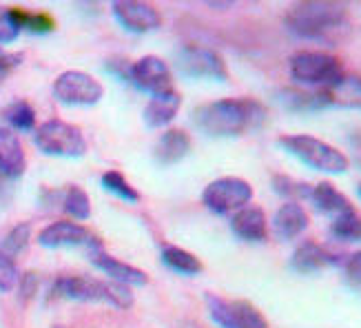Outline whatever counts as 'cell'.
<instances>
[{
    "instance_id": "f35d334b",
    "label": "cell",
    "mask_w": 361,
    "mask_h": 328,
    "mask_svg": "<svg viewBox=\"0 0 361 328\" xmlns=\"http://www.w3.org/2000/svg\"><path fill=\"white\" fill-rule=\"evenodd\" d=\"M13 180L5 178L3 174H0V207H5L11 202V195H13Z\"/></svg>"
},
{
    "instance_id": "60d3db41",
    "label": "cell",
    "mask_w": 361,
    "mask_h": 328,
    "mask_svg": "<svg viewBox=\"0 0 361 328\" xmlns=\"http://www.w3.org/2000/svg\"><path fill=\"white\" fill-rule=\"evenodd\" d=\"M357 164H359V166H361V158H359V160H357Z\"/></svg>"
},
{
    "instance_id": "74e56055",
    "label": "cell",
    "mask_w": 361,
    "mask_h": 328,
    "mask_svg": "<svg viewBox=\"0 0 361 328\" xmlns=\"http://www.w3.org/2000/svg\"><path fill=\"white\" fill-rule=\"evenodd\" d=\"M346 275L353 282L361 284V251L353 253L348 260H346Z\"/></svg>"
},
{
    "instance_id": "ab89813d",
    "label": "cell",
    "mask_w": 361,
    "mask_h": 328,
    "mask_svg": "<svg viewBox=\"0 0 361 328\" xmlns=\"http://www.w3.org/2000/svg\"><path fill=\"white\" fill-rule=\"evenodd\" d=\"M357 193H359V198H361V184L357 186Z\"/></svg>"
},
{
    "instance_id": "2e32d148",
    "label": "cell",
    "mask_w": 361,
    "mask_h": 328,
    "mask_svg": "<svg viewBox=\"0 0 361 328\" xmlns=\"http://www.w3.org/2000/svg\"><path fill=\"white\" fill-rule=\"evenodd\" d=\"M308 213L300 205V202H284L273 215V233L275 238L281 242H288L300 238L302 233L308 229Z\"/></svg>"
},
{
    "instance_id": "83f0119b",
    "label": "cell",
    "mask_w": 361,
    "mask_h": 328,
    "mask_svg": "<svg viewBox=\"0 0 361 328\" xmlns=\"http://www.w3.org/2000/svg\"><path fill=\"white\" fill-rule=\"evenodd\" d=\"M331 236L341 242L357 244L361 242V213L350 211L331 222Z\"/></svg>"
},
{
    "instance_id": "e575fe53",
    "label": "cell",
    "mask_w": 361,
    "mask_h": 328,
    "mask_svg": "<svg viewBox=\"0 0 361 328\" xmlns=\"http://www.w3.org/2000/svg\"><path fill=\"white\" fill-rule=\"evenodd\" d=\"M20 25L16 20V13L11 7L0 5V47L3 44H11L16 38L20 36Z\"/></svg>"
},
{
    "instance_id": "5b68a950",
    "label": "cell",
    "mask_w": 361,
    "mask_h": 328,
    "mask_svg": "<svg viewBox=\"0 0 361 328\" xmlns=\"http://www.w3.org/2000/svg\"><path fill=\"white\" fill-rule=\"evenodd\" d=\"M34 142L44 155H54V158H82L89 151L82 129L60 118L38 124L34 131Z\"/></svg>"
},
{
    "instance_id": "f1b7e54d",
    "label": "cell",
    "mask_w": 361,
    "mask_h": 328,
    "mask_svg": "<svg viewBox=\"0 0 361 328\" xmlns=\"http://www.w3.org/2000/svg\"><path fill=\"white\" fill-rule=\"evenodd\" d=\"M231 306H233V315H235V324H238V328H271L269 320L262 315V310L250 302L233 300Z\"/></svg>"
},
{
    "instance_id": "8992f818",
    "label": "cell",
    "mask_w": 361,
    "mask_h": 328,
    "mask_svg": "<svg viewBox=\"0 0 361 328\" xmlns=\"http://www.w3.org/2000/svg\"><path fill=\"white\" fill-rule=\"evenodd\" d=\"M253 200V186L238 176H224L209 182L202 191V205L215 215H231L248 207Z\"/></svg>"
},
{
    "instance_id": "d6986e66",
    "label": "cell",
    "mask_w": 361,
    "mask_h": 328,
    "mask_svg": "<svg viewBox=\"0 0 361 328\" xmlns=\"http://www.w3.org/2000/svg\"><path fill=\"white\" fill-rule=\"evenodd\" d=\"M191 151V135L182 129H166L153 147V158L162 166L182 162Z\"/></svg>"
},
{
    "instance_id": "9c48e42d",
    "label": "cell",
    "mask_w": 361,
    "mask_h": 328,
    "mask_svg": "<svg viewBox=\"0 0 361 328\" xmlns=\"http://www.w3.org/2000/svg\"><path fill=\"white\" fill-rule=\"evenodd\" d=\"M129 80L149 96L173 89V73L160 56H142L129 65Z\"/></svg>"
},
{
    "instance_id": "4dcf8cb0",
    "label": "cell",
    "mask_w": 361,
    "mask_h": 328,
    "mask_svg": "<svg viewBox=\"0 0 361 328\" xmlns=\"http://www.w3.org/2000/svg\"><path fill=\"white\" fill-rule=\"evenodd\" d=\"M204 302H207L211 320L219 328H238V324H235V315H233V306L228 300L219 298V295H213V293H207Z\"/></svg>"
},
{
    "instance_id": "cb8c5ba5",
    "label": "cell",
    "mask_w": 361,
    "mask_h": 328,
    "mask_svg": "<svg viewBox=\"0 0 361 328\" xmlns=\"http://www.w3.org/2000/svg\"><path fill=\"white\" fill-rule=\"evenodd\" d=\"M5 120L9 124V129L16 133H29L36 131V109L31 107L27 100H13L5 109Z\"/></svg>"
},
{
    "instance_id": "8fae6325",
    "label": "cell",
    "mask_w": 361,
    "mask_h": 328,
    "mask_svg": "<svg viewBox=\"0 0 361 328\" xmlns=\"http://www.w3.org/2000/svg\"><path fill=\"white\" fill-rule=\"evenodd\" d=\"M89 257H91V264L96 267L102 275H106L111 282H118V284H127V286H147L149 284V275L133 267L129 262H122L114 255H109L102 251L100 242L96 240L91 246H89Z\"/></svg>"
},
{
    "instance_id": "484cf974",
    "label": "cell",
    "mask_w": 361,
    "mask_h": 328,
    "mask_svg": "<svg viewBox=\"0 0 361 328\" xmlns=\"http://www.w3.org/2000/svg\"><path fill=\"white\" fill-rule=\"evenodd\" d=\"M100 186L104 191L109 193H114L116 198L124 200V202H129V205H137L140 202V193L135 186L124 178L120 171L111 169V171H104V174L100 176Z\"/></svg>"
},
{
    "instance_id": "d590c367",
    "label": "cell",
    "mask_w": 361,
    "mask_h": 328,
    "mask_svg": "<svg viewBox=\"0 0 361 328\" xmlns=\"http://www.w3.org/2000/svg\"><path fill=\"white\" fill-rule=\"evenodd\" d=\"M38 284H40L38 273L29 271V273L20 275V282H18V295H20V300H23V302H29L31 298H36Z\"/></svg>"
},
{
    "instance_id": "f546056e",
    "label": "cell",
    "mask_w": 361,
    "mask_h": 328,
    "mask_svg": "<svg viewBox=\"0 0 361 328\" xmlns=\"http://www.w3.org/2000/svg\"><path fill=\"white\" fill-rule=\"evenodd\" d=\"M273 191L281 198H288V202H300V200H310L312 186L300 180H293L290 176H275L273 178Z\"/></svg>"
},
{
    "instance_id": "ba28073f",
    "label": "cell",
    "mask_w": 361,
    "mask_h": 328,
    "mask_svg": "<svg viewBox=\"0 0 361 328\" xmlns=\"http://www.w3.org/2000/svg\"><path fill=\"white\" fill-rule=\"evenodd\" d=\"M176 69L184 78H195V80H228V69L224 58L209 47L184 44L176 54Z\"/></svg>"
},
{
    "instance_id": "6da1fadb",
    "label": "cell",
    "mask_w": 361,
    "mask_h": 328,
    "mask_svg": "<svg viewBox=\"0 0 361 328\" xmlns=\"http://www.w3.org/2000/svg\"><path fill=\"white\" fill-rule=\"evenodd\" d=\"M266 107L253 98H224L200 104L193 111L195 127L213 138H235L259 131L266 122Z\"/></svg>"
},
{
    "instance_id": "836d02e7",
    "label": "cell",
    "mask_w": 361,
    "mask_h": 328,
    "mask_svg": "<svg viewBox=\"0 0 361 328\" xmlns=\"http://www.w3.org/2000/svg\"><path fill=\"white\" fill-rule=\"evenodd\" d=\"M20 282V271L13 257L0 251V293H11Z\"/></svg>"
},
{
    "instance_id": "52a82bcc",
    "label": "cell",
    "mask_w": 361,
    "mask_h": 328,
    "mask_svg": "<svg viewBox=\"0 0 361 328\" xmlns=\"http://www.w3.org/2000/svg\"><path fill=\"white\" fill-rule=\"evenodd\" d=\"M54 98L67 107H93L104 96V87L98 78L80 69H67L54 80Z\"/></svg>"
},
{
    "instance_id": "ac0fdd59",
    "label": "cell",
    "mask_w": 361,
    "mask_h": 328,
    "mask_svg": "<svg viewBox=\"0 0 361 328\" xmlns=\"http://www.w3.org/2000/svg\"><path fill=\"white\" fill-rule=\"evenodd\" d=\"M337 257L328 251L326 246L306 240L300 246L295 248L293 255H290V269L295 273H302V275H310V273H319L322 269L331 267L335 264Z\"/></svg>"
},
{
    "instance_id": "3957f363",
    "label": "cell",
    "mask_w": 361,
    "mask_h": 328,
    "mask_svg": "<svg viewBox=\"0 0 361 328\" xmlns=\"http://www.w3.org/2000/svg\"><path fill=\"white\" fill-rule=\"evenodd\" d=\"M279 147L288 151L293 158L304 162L306 166L322 171V174L341 176V174H346L350 166V160L346 158V153L339 151L333 145L324 142V140H319L315 135H306V133L281 135Z\"/></svg>"
},
{
    "instance_id": "4316f807",
    "label": "cell",
    "mask_w": 361,
    "mask_h": 328,
    "mask_svg": "<svg viewBox=\"0 0 361 328\" xmlns=\"http://www.w3.org/2000/svg\"><path fill=\"white\" fill-rule=\"evenodd\" d=\"M31 238H34V229H31V224L18 222L7 231V236L3 238V242H0V251L7 253L9 257L20 255L27 251V246L31 244Z\"/></svg>"
},
{
    "instance_id": "277c9868",
    "label": "cell",
    "mask_w": 361,
    "mask_h": 328,
    "mask_svg": "<svg viewBox=\"0 0 361 328\" xmlns=\"http://www.w3.org/2000/svg\"><path fill=\"white\" fill-rule=\"evenodd\" d=\"M288 73L295 85L308 91H324L337 85L346 71L337 56L328 51H297L288 60Z\"/></svg>"
},
{
    "instance_id": "1f68e13d",
    "label": "cell",
    "mask_w": 361,
    "mask_h": 328,
    "mask_svg": "<svg viewBox=\"0 0 361 328\" xmlns=\"http://www.w3.org/2000/svg\"><path fill=\"white\" fill-rule=\"evenodd\" d=\"M13 13H16V20H18L20 29L36 31V34H47V31L56 29V20L49 13H42V11L34 13V11H25V9H13Z\"/></svg>"
},
{
    "instance_id": "d4e9b609",
    "label": "cell",
    "mask_w": 361,
    "mask_h": 328,
    "mask_svg": "<svg viewBox=\"0 0 361 328\" xmlns=\"http://www.w3.org/2000/svg\"><path fill=\"white\" fill-rule=\"evenodd\" d=\"M62 209L67 211V215H71V220L85 222L91 217V198L82 186L71 184L62 195Z\"/></svg>"
},
{
    "instance_id": "5bb4252c",
    "label": "cell",
    "mask_w": 361,
    "mask_h": 328,
    "mask_svg": "<svg viewBox=\"0 0 361 328\" xmlns=\"http://www.w3.org/2000/svg\"><path fill=\"white\" fill-rule=\"evenodd\" d=\"M27 171V153L20 138L9 127H0V174L9 180H18Z\"/></svg>"
},
{
    "instance_id": "30bf717a",
    "label": "cell",
    "mask_w": 361,
    "mask_h": 328,
    "mask_svg": "<svg viewBox=\"0 0 361 328\" xmlns=\"http://www.w3.org/2000/svg\"><path fill=\"white\" fill-rule=\"evenodd\" d=\"M114 18L131 34H149V31L160 29L162 16L151 3L142 0H116L111 5Z\"/></svg>"
},
{
    "instance_id": "ffe728a7",
    "label": "cell",
    "mask_w": 361,
    "mask_h": 328,
    "mask_svg": "<svg viewBox=\"0 0 361 328\" xmlns=\"http://www.w3.org/2000/svg\"><path fill=\"white\" fill-rule=\"evenodd\" d=\"M310 202L315 205V209L319 213L328 215L331 220H337V217L355 211L353 205H350V200L343 195L335 184H331V182H319V184L312 186Z\"/></svg>"
},
{
    "instance_id": "7a4b0ae2",
    "label": "cell",
    "mask_w": 361,
    "mask_h": 328,
    "mask_svg": "<svg viewBox=\"0 0 361 328\" xmlns=\"http://www.w3.org/2000/svg\"><path fill=\"white\" fill-rule=\"evenodd\" d=\"M286 27L306 40H328L348 25V5L333 0H306L286 11Z\"/></svg>"
},
{
    "instance_id": "8d00e7d4",
    "label": "cell",
    "mask_w": 361,
    "mask_h": 328,
    "mask_svg": "<svg viewBox=\"0 0 361 328\" xmlns=\"http://www.w3.org/2000/svg\"><path fill=\"white\" fill-rule=\"evenodd\" d=\"M23 65V54L7 51L5 47H0V73H9L11 69Z\"/></svg>"
},
{
    "instance_id": "4fadbf2b",
    "label": "cell",
    "mask_w": 361,
    "mask_h": 328,
    "mask_svg": "<svg viewBox=\"0 0 361 328\" xmlns=\"http://www.w3.org/2000/svg\"><path fill=\"white\" fill-rule=\"evenodd\" d=\"M51 293L56 298L73 302H106V282L89 275H60Z\"/></svg>"
},
{
    "instance_id": "9a60e30c",
    "label": "cell",
    "mask_w": 361,
    "mask_h": 328,
    "mask_svg": "<svg viewBox=\"0 0 361 328\" xmlns=\"http://www.w3.org/2000/svg\"><path fill=\"white\" fill-rule=\"evenodd\" d=\"M182 109V96L180 91L169 89L164 93H158V96H151L145 111H142V120L149 129H164L171 122L176 120V116Z\"/></svg>"
},
{
    "instance_id": "603a6c76",
    "label": "cell",
    "mask_w": 361,
    "mask_h": 328,
    "mask_svg": "<svg viewBox=\"0 0 361 328\" xmlns=\"http://www.w3.org/2000/svg\"><path fill=\"white\" fill-rule=\"evenodd\" d=\"M160 257L166 269H171L173 273H180V275H200L204 271V264L200 262V257L195 253L186 251V248L176 246V244H164Z\"/></svg>"
},
{
    "instance_id": "b9f144b4",
    "label": "cell",
    "mask_w": 361,
    "mask_h": 328,
    "mask_svg": "<svg viewBox=\"0 0 361 328\" xmlns=\"http://www.w3.org/2000/svg\"><path fill=\"white\" fill-rule=\"evenodd\" d=\"M54 328H65V326H54Z\"/></svg>"
},
{
    "instance_id": "7c38bea8",
    "label": "cell",
    "mask_w": 361,
    "mask_h": 328,
    "mask_svg": "<svg viewBox=\"0 0 361 328\" xmlns=\"http://www.w3.org/2000/svg\"><path fill=\"white\" fill-rule=\"evenodd\" d=\"M36 242L42 248H69V246H91L96 242V238L91 236V231L80 224V222H71V220H58L49 222L42 226L36 236Z\"/></svg>"
},
{
    "instance_id": "7402d4cb",
    "label": "cell",
    "mask_w": 361,
    "mask_h": 328,
    "mask_svg": "<svg viewBox=\"0 0 361 328\" xmlns=\"http://www.w3.org/2000/svg\"><path fill=\"white\" fill-rule=\"evenodd\" d=\"M328 109H359L361 111V75L346 73L337 85L324 89Z\"/></svg>"
},
{
    "instance_id": "44dd1931",
    "label": "cell",
    "mask_w": 361,
    "mask_h": 328,
    "mask_svg": "<svg viewBox=\"0 0 361 328\" xmlns=\"http://www.w3.org/2000/svg\"><path fill=\"white\" fill-rule=\"evenodd\" d=\"M277 102L293 114H310L328 109L324 91H308V89H279Z\"/></svg>"
},
{
    "instance_id": "d6a6232c",
    "label": "cell",
    "mask_w": 361,
    "mask_h": 328,
    "mask_svg": "<svg viewBox=\"0 0 361 328\" xmlns=\"http://www.w3.org/2000/svg\"><path fill=\"white\" fill-rule=\"evenodd\" d=\"M135 298H133V288L127 284H118L106 279V304L120 308V310H129L133 306Z\"/></svg>"
},
{
    "instance_id": "e0dca14e",
    "label": "cell",
    "mask_w": 361,
    "mask_h": 328,
    "mask_svg": "<svg viewBox=\"0 0 361 328\" xmlns=\"http://www.w3.org/2000/svg\"><path fill=\"white\" fill-rule=\"evenodd\" d=\"M231 231L244 242H264L269 238V220L259 207H244L231 215Z\"/></svg>"
}]
</instances>
